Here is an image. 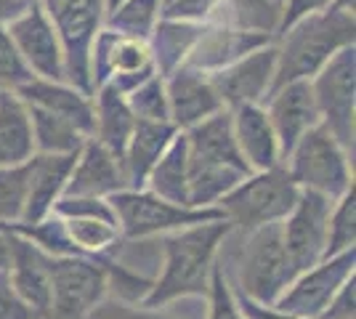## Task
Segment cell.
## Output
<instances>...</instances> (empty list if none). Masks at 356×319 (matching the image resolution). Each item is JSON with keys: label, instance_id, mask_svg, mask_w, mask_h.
<instances>
[{"label": "cell", "instance_id": "obj_31", "mask_svg": "<svg viewBox=\"0 0 356 319\" xmlns=\"http://www.w3.org/2000/svg\"><path fill=\"white\" fill-rule=\"evenodd\" d=\"M346 250H356V197L354 186L341 195L330 208L327 218V240H325V259L338 256Z\"/></svg>", "mask_w": 356, "mask_h": 319}, {"label": "cell", "instance_id": "obj_10", "mask_svg": "<svg viewBox=\"0 0 356 319\" xmlns=\"http://www.w3.org/2000/svg\"><path fill=\"white\" fill-rule=\"evenodd\" d=\"M322 125L354 152L356 138V46L343 48L309 80Z\"/></svg>", "mask_w": 356, "mask_h": 319}, {"label": "cell", "instance_id": "obj_3", "mask_svg": "<svg viewBox=\"0 0 356 319\" xmlns=\"http://www.w3.org/2000/svg\"><path fill=\"white\" fill-rule=\"evenodd\" d=\"M298 195L300 189L287 176L284 165L252 170L229 195H223L218 211L232 227V234L245 237L255 229L282 224L284 215L293 211Z\"/></svg>", "mask_w": 356, "mask_h": 319}, {"label": "cell", "instance_id": "obj_37", "mask_svg": "<svg viewBox=\"0 0 356 319\" xmlns=\"http://www.w3.org/2000/svg\"><path fill=\"white\" fill-rule=\"evenodd\" d=\"M218 6H221V0H163L160 19L205 24V22H213V19H216Z\"/></svg>", "mask_w": 356, "mask_h": 319}, {"label": "cell", "instance_id": "obj_30", "mask_svg": "<svg viewBox=\"0 0 356 319\" xmlns=\"http://www.w3.org/2000/svg\"><path fill=\"white\" fill-rule=\"evenodd\" d=\"M160 11H163V0H122L106 14L104 27L149 40L160 22Z\"/></svg>", "mask_w": 356, "mask_h": 319}, {"label": "cell", "instance_id": "obj_1", "mask_svg": "<svg viewBox=\"0 0 356 319\" xmlns=\"http://www.w3.org/2000/svg\"><path fill=\"white\" fill-rule=\"evenodd\" d=\"M229 237H232V227L226 224V218L194 224L160 237L163 263L157 277L152 279L144 304L165 309L184 298H205L210 274L216 269Z\"/></svg>", "mask_w": 356, "mask_h": 319}, {"label": "cell", "instance_id": "obj_43", "mask_svg": "<svg viewBox=\"0 0 356 319\" xmlns=\"http://www.w3.org/2000/svg\"><path fill=\"white\" fill-rule=\"evenodd\" d=\"M8 256H11V237H8V229L0 227V269L8 266Z\"/></svg>", "mask_w": 356, "mask_h": 319}, {"label": "cell", "instance_id": "obj_16", "mask_svg": "<svg viewBox=\"0 0 356 319\" xmlns=\"http://www.w3.org/2000/svg\"><path fill=\"white\" fill-rule=\"evenodd\" d=\"M165 93H168L170 122L178 131H189L197 122L223 112L221 99L213 88L210 77L186 64L165 77Z\"/></svg>", "mask_w": 356, "mask_h": 319}, {"label": "cell", "instance_id": "obj_15", "mask_svg": "<svg viewBox=\"0 0 356 319\" xmlns=\"http://www.w3.org/2000/svg\"><path fill=\"white\" fill-rule=\"evenodd\" d=\"M271 128L277 133L280 149L284 154L296 147L300 138L306 136L309 131H314L316 125H322L319 109L314 101V91L309 80H296V83H284L277 85L274 91L268 93V99L264 101Z\"/></svg>", "mask_w": 356, "mask_h": 319}, {"label": "cell", "instance_id": "obj_19", "mask_svg": "<svg viewBox=\"0 0 356 319\" xmlns=\"http://www.w3.org/2000/svg\"><path fill=\"white\" fill-rule=\"evenodd\" d=\"M274 43L271 35H258V32H245V30H234V27H226V24H216L210 22L205 32L200 35L197 46L192 48L189 59H186V67H194L205 75H213L223 67L234 64L242 56H248L258 48Z\"/></svg>", "mask_w": 356, "mask_h": 319}, {"label": "cell", "instance_id": "obj_22", "mask_svg": "<svg viewBox=\"0 0 356 319\" xmlns=\"http://www.w3.org/2000/svg\"><path fill=\"white\" fill-rule=\"evenodd\" d=\"M237 149L250 170H268L282 165V149L271 128L264 104H245L229 112Z\"/></svg>", "mask_w": 356, "mask_h": 319}, {"label": "cell", "instance_id": "obj_27", "mask_svg": "<svg viewBox=\"0 0 356 319\" xmlns=\"http://www.w3.org/2000/svg\"><path fill=\"white\" fill-rule=\"evenodd\" d=\"M144 189L154 192L157 197L170 199L176 205H189V157H186L184 133H178L170 141V147L163 152V157L149 170Z\"/></svg>", "mask_w": 356, "mask_h": 319}, {"label": "cell", "instance_id": "obj_18", "mask_svg": "<svg viewBox=\"0 0 356 319\" xmlns=\"http://www.w3.org/2000/svg\"><path fill=\"white\" fill-rule=\"evenodd\" d=\"M8 237H11V256H8V266H6L8 279L16 293L22 295V301L35 311V317L45 319L48 306H51V274H48L51 256H45L40 247H35L30 240L19 237L11 229H8Z\"/></svg>", "mask_w": 356, "mask_h": 319}, {"label": "cell", "instance_id": "obj_41", "mask_svg": "<svg viewBox=\"0 0 356 319\" xmlns=\"http://www.w3.org/2000/svg\"><path fill=\"white\" fill-rule=\"evenodd\" d=\"M239 304H242L245 319H309V317H298V314H290V311H280L277 306L252 304V301L242 298V295H239Z\"/></svg>", "mask_w": 356, "mask_h": 319}, {"label": "cell", "instance_id": "obj_33", "mask_svg": "<svg viewBox=\"0 0 356 319\" xmlns=\"http://www.w3.org/2000/svg\"><path fill=\"white\" fill-rule=\"evenodd\" d=\"M125 101L131 106L136 120L170 122V109H168V93H165L163 75H152L149 80H144L138 88L125 93Z\"/></svg>", "mask_w": 356, "mask_h": 319}, {"label": "cell", "instance_id": "obj_26", "mask_svg": "<svg viewBox=\"0 0 356 319\" xmlns=\"http://www.w3.org/2000/svg\"><path fill=\"white\" fill-rule=\"evenodd\" d=\"M210 22L197 24V22H170V19H160L157 27L149 38V46L154 54V64L157 72L168 77L170 72H176L178 67H184L192 48L197 46L200 35L205 32Z\"/></svg>", "mask_w": 356, "mask_h": 319}, {"label": "cell", "instance_id": "obj_47", "mask_svg": "<svg viewBox=\"0 0 356 319\" xmlns=\"http://www.w3.org/2000/svg\"><path fill=\"white\" fill-rule=\"evenodd\" d=\"M19 3H32V0H19Z\"/></svg>", "mask_w": 356, "mask_h": 319}, {"label": "cell", "instance_id": "obj_17", "mask_svg": "<svg viewBox=\"0 0 356 319\" xmlns=\"http://www.w3.org/2000/svg\"><path fill=\"white\" fill-rule=\"evenodd\" d=\"M120 189H128L120 157H115L106 147H102L96 138H88L74 154V165L64 195H74V197H112Z\"/></svg>", "mask_w": 356, "mask_h": 319}, {"label": "cell", "instance_id": "obj_5", "mask_svg": "<svg viewBox=\"0 0 356 319\" xmlns=\"http://www.w3.org/2000/svg\"><path fill=\"white\" fill-rule=\"evenodd\" d=\"M296 269L282 243V227L255 229L242 237V250L237 261V282H232L237 295L252 304L274 306L287 285L293 282Z\"/></svg>", "mask_w": 356, "mask_h": 319}, {"label": "cell", "instance_id": "obj_14", "mask_svg": "<svg viewBox=\"0 0 356 319\" xmlns=\"http://www.w3.org/2000/svg\"><path fill=\"white\" fill-rule=\"evenodd\" d=\"M274 72H277V46L268 43L208 77L223 109L232 112L245 104H264L274 88Z\"/></svg>", "mask_w": 356, "mask_h": 319}, {"label": "cell", "instance_id": "obj_40", "mask_svg": "<svg viewBox=\"0 0 356 319\" xmlns=\"http://www.w3.org/2000/svg\"><path fill=\"white\" fill-rule=\"evenodd\" d=\"M330 6H332V0H284L280 32H282L284 27H290L293 22H298V19L319 14V11H325V8H330Z\"/></svg>", "mask_w": 356, "mask_h": 319}, {"label": "cell", "instance_id": "obj_9", "mask_svg": "<svg viewBox=\"0 0 356 319\" xmlns=\"http://www.w3.org/2000/svg\"><path fill=\"white\" fill-rule=\"evenodd\" d=\"M51 306L45 319H88L90 311L109 295L104 261L70 256L48 259Z\"/></svg>", "mask_w": 356, "mask_h": 319}, {"label": "cell", "instance_id": "obj_25", "mask_svg": "<svg viewBox=\"0 0 356 319\" xmlns=\"http://www.w3.org/2000/svg\"><path fill=\"white\" fill-rule=\"evenodd\" d=\"M35 154L32 122L16 93H0V167L24 165Z\"/></svg>", "mask_w": 356, "mask_h": 319}, {"label": "cell", "instance_id": "obj_2", "mask_svg": "<svg viewBox=\"0 0 356 319\" xmlns=\"http://www.w3.org/2000/svg\"><path fill=\"white\" fill-rule=\"evenodd\" d=\"M274 46H277L274 88L296 80H312L335 54L356 46L354 11L330 6L319 14L303 16L274 38Z\"/></svg>", "mask_w": 356, "mask_h": 319}, {"label": "cell", "instance_id": "obj_39", "mask_svg": "<svg viewBox=\"0 0 356 319\" xmlns=\"http://www.w3.org/2000/svg\"><path fill=\"white\" fill-rule=\"evenodd\" d=\"M322 319H356V277H351L335 293V298L330 301Z\"/></svg>", "mask_w": 356, "mask_h": 319}, {"label": "cell", "instance_id": "obj_11", "mask_svg": "<svg viewBox=\"0 0 356 319\" xmlns=\"http://www.w3.org/2000/svg\"><path fill=\"white\" fill-rule=\"evenodd\" d=\"M356 277V250H346L338 256H327L314 266L298 272L287 285L282 298L277 301L280 311H290L298 317L322 319L335 293Z\"/></svg>", "mask_w": 356, "mask_h": 319}, {"label": "cell", "instance_id": "obj_28", "mask_svg": "<svg viewBox=\"0 0 356 319\" xmlns=\"http://www.w3.org/2000/svg\"><path fill=\"white\" fill-rule=\"evenodd\" d=\"M213 22L277 38L282 24V6H277L274 0H221Z\"/></svg>", "mask_w": 356, "mask_h": 319}, {"label": "cell", "instance_id": "obj_7", "mask_svg": "<svg viewBox=\"0 0 356 319\" xmlns=\"http://www.w3.org/2000/svg\"><path fill=\"white\" fill-rule=\"evenodd\" d=\"M88 69L93 91L99 85H109L122 96L138 88L152 75H160L149 40L131 38L109 27H102L90 43Z\"/></svg>", "mask_w": 356, "mask_h": 319}, {"label": "cell", "instance_id": "obj_38", "mask_svg": "<svg viewBox=\"0 0 356 319\" xmlns=\"http://www.w3.org/2000/svg\"><path fill=\"white\" fill-rule=\"evenodd\" d=\"M0 319H38L30 306L14 290L8 272L0 269Z\"/></svg>", "mask_w": 356, "mask_h": 319}, {"label": "cell", "instance_id": "obj_32", "mask_svg": "<svg viewBox=\"0 0 356 319\" xmlns=\"http://www.w3.org/2000/svg\"><path fill=\"white\" fill-rule=\"evenodd\" d=\"M202 301H205V319H245L237 290L232 285V277L221 261L210 274L208 293Z\"/></svg>", "mask_w": 356, "mask_h": 319}, {"label": "cell", "instance_id": "obj_44", "mask_svg": "<svg viewBox=\"0 0 356 319\" xmlns=\"http://www.w3.org/2000/svg\"><path fill=\"white\" fill-rule=\"evenodd\" d=\"M332 6H338V8H346V11H354L356 0H332Z\"/></svg>", "mask_w": 356, "mask_h": 319}, {"label": "cell", "instance_id": "obj_23", "mask_svg": "<svg viewBox=\"0 0 356 319\" xmlns=\"http://www.w3.org/2000/svg\"><path fill=\"white\" fill-rule=\"evenodd\" d=\"M178 131L173 122H149V120H136V128L128 147L122 152V173L128 189H141L147 181L149 170L154 167V163L163 157V152L170 147V141L178 136Z\"/></svg>", "mask_w": 356, "mask_h": 319}, {"label": "cell", "instance_id": "obj_24", "mask_svg": "<svg viewBox=\"0 0 356 319\" xmlns=\"http://www.w3.org/2000/svg\"><path fill=\"white\" fill-rule=\"evenodd\" d=\"M93 136L102 147L122 160V152L128 147V138L136 128V117L125 96L109 85H99L93 91Z\"/></svg>", "mask_w": 356, "mask_h": 319}, {"label": "cell", "instance_id": "obj_35", "mask_svg": "<svg viewBox=\"0 0 356 319\" xmlns=\"http://www.w3.org/2000/svg\"><path fill=\"white\" fill-rule=\"evenodd\" d=\"M32 77L35 75L19 56L6 24H0V93H16L24 83H30Z\"/></svg>", "mask_w": 356, "mask_h": 319}, {"label": "cell", "instance_id": "obj_46", "mask_svg": "<svg viewBox=\"0 0 356 319\" xmlns=\"http://www.w3.org/2000/svg\"><path fill=\"white\" fill-rule=\"evenodd\" d=\"M274 3H277V6H284V0H274Z\"/></svg>", "mask_w": 356, "mask_h": 319}, {"label": "cell", "instance_id": "obj_34", "mask_svg": "<svg viewBox=\"0 0 356 319\" xmlns=\"http://www.w3.org/2000/svg\"><path fill=\"white\" fill-rule=\"evenodd\" d=\"M27 202V163L14 167H0V224L11 227L24 215Z\"/></svg>", "mask_w": 356, "mask_h": 319}, {"label": "cell", "instance_id": "obj_13", "mask_svg": "<svg viewBox=\"0 0 356 319\" xmlns=\"http://www.w3.org/2000/svg\"><path fill=\"white\" fill-rule=\"evenodd\" d=\"M332 202L335 199L300 189L293 211L287 213L284 221L280 224L282 227L284 250L290 256V263H293L296 274L325 259L327 218H330Z\"/></svg>", "mask_w": 356, "mask_h": 319}, {"label": "cell", "instance_id": "obj_20", "mask_svg": "<svg viewBox=\"0 0 356 319\" xmlns=\"http://www.w3.org/2000/svg\"><path fill=\"white\" fill-rule=\"evenodd\" d=\"M16 96L27 106L45 109L61 120L72 122L86 136H93V99H90V93L80 91L72 83L32 77L30 83H24L16 91Z\"/></svg>", "mask_w": 356, "mask_h": 319}, {"label": "cell", "instance_id": "obj_21", "mask_svg": "<svg viewBox=\"0 0 356 319\" xmlns=\"http://www.w3.org/2000/svg\"><path fill=\"white\" fill-rule=\"evenodd\" d=\"M74 165V154H40L27 160V202L22 224L40 221L54 213V205L64 197Z\"/></svg>", "mask_w": 356, "mask_h": 319}, {"label": "cell", "instance_id": "obj_42", "mask_svg": "<svg viewBox=\"0 0 356 319\" xmlns=\"http://www.w3.org/2000/svg\"><path fill=\"white\" fill-rule=\"evenodd\" d=\"M30 3H19V0H0V24H8L16 14H22Z\"/></svg>", "mask_w": 356, "mask_h": 319}, {"label": "cell", "instance_id": "obj_4", "mask_svg": "<svg viewBox=\"0 0 356 319\" xmlns=\"http://www.w3.org/2000/svg\"><path fill=\"white\" fill-rule=\"evenodd\" d=\"M287 176L303 192L338 199L354 186V152H348L325 125H316L282 160Z\"/></svg>", "mask_w": 356, "mask_h": 319}, {"label": "cell", "instance_id": "obj_36", "mask_svg": "<svg viewBox=\"0 0 356 319\" xmlns=\"http://www.w3.org/2000/svg\"><path fill=\"white\" fill-rule=\"evenodd\" d=\"M88 319H178L168 314L165 309H154L147 304H131V301H120L106 295L102 304L90 311Z\"/></svg>", "mask_w": 356, "mask_h": 319}, {"label": "cell", "instance_id": "obj_8", "mask_svg": "<svg viewBox=\"0 0 356 319\" xmlns=\"http://www.w3.org/2000/svg\"><path fill=\"white\" fill-rule=\"evenodd\" d=\"M38 3L43 6V11L61 38L67 83L77 85L80 91L93 93L88 56L96 32L104 27L106 0H38Z\"/></svg>", "mask_w": 356, "mask_h": 319}, {"label": "cell", "instance_id": "obj_45", "mask_svg": "<svg viewBox=\"0 0 356 319\" xmlns=\"http://www.w3.org/2000/svg\"><path fill=\"white\" fill-rule=\"evenodd\" d=\"M120 3H122V0H106V14H109L115 6H120Z\"/></svg>", "mask_w": 356, "mask_h": 319}, {"label": "cell", "instance_id": "obj_6", "mask_svg": "<svg viewBox=\"0 0 356 319\" xmlns=\"http://www.w3.org/2000/svg\"><path fill=\"white\" fill-rule=\"evenodd\" d=\"M109 205L118 218V229L125 243H144L154 237H165L170 231H181L194 224H205L223 218L218 208H189L176 205L170 199L157 197L149 189H120L109 197Z\"/></svg>", "mask_w": 356, "mask_h": 319}, {"label": "cell", "instance_id": "obj_29", "mask_svg": "<svg viewBox=\"0 0 356 319\" xmlns=\"http://www.w3.org/2000/svg\"><path fill=\"white\" fill-rule=\"evenodd\" d=\"M27 106V104H24ZM32 122V141H35V152L40 154H77V149L88 141L80 128H74L72 122L61 120L56 115L27 106Z\"/></svg>", "mask_w": 356, "mask_h": 319}, {"label": "cell", "instance_id": "obj_12", "mask_svg": "<svg viewBox=\"0 0 356 319\" xmlns=\"http://www.w3.org/2000/svg\"><path fill=\"white\" fill-rule=\"evenodd\" d=\"M6 30L32 75L43 80H67L61 38L38 0H32L22 14H16L6 24Z\"/></svg>", "mask_w": 356, "mask_h": 319}]
</instances>
